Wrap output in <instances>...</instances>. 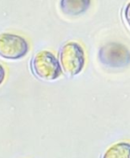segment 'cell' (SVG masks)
Masks as SVG:
<instances>
[{
  "label": "cell",
  "instance_id": "1",
  "mask_svg": "<svg viewBox=\"0 0 130 158\" xmlns=\"http://www.w3.org/2000/svg\"><path fill=\"white\" fill-rule=\"evenodd\" d=\"M61 66L69 75H76L82 72L86 64V55L83 47L75 41L65 44L59 52Z\"/></svg>",
  "mask_w": 130,
  "mask_h": 158
},
{
  "label": "cell",
  "instance_id": "2",
  "mask_svg": "<svg viewBox=\"0 0 130 158\" xmlns=\"http://www.w3.org/2000/svg\"><path fill=\"white\" fill-rule=\"evenodd\" d=\"M99 60L107 68L123 69L130 64V51L121 43L111 42L100 48Z\"/></svg>",
  "mask_w": 130,
  "mask_h": 158
},
{
  "label": "cell",
  "instance_id": "3",
  "mask_svg": "<svg viewBox=\"0 0 130 158\" xmlns=\"http://www.w3.org/2000/svg\"><path fill=\"white\" fill-rule=\"evenodd\" d=\"M35 74L44 80H55L61 74V67L55 55L47 50L38 52L32 61Z\"/></svg>",
  "mask_w": 130,
  "mask_h": 158
},
{
  "label": "cell",
  "instance_id": "4",
  "mask_svg": "<svg viewBox=\"0 0 130 158\" xmlns=\"http://www.w3.org/2000/svg\"><path fill=\"white\" fill-rule=\"evenodd\" d=\"M28 41L14 34H0V56L7 60H19L29 52Z\"/></svg>",
  "mask_w": 130,
  "mask_h": 158
},
{
  "label": "cell",
  "instance_id": "5",
  "mask_svg": "<svg viewBox=\"0 0 130 158\" xmlns=\"http://www.w3.org/2000/svg\"><path fill=\"white\" fill-rule=\"evenodd\" d=\"M91 0H60L59 8L63 14L76 17L84 14L90 7Z\"/></svg>",
  "mask_w": 130,
  "mask_h": 158
},
{
  "label": "cell",
  "instance_id": "6",
  "mask_svg": "<svg viewBox=\"0 0 130 158\" xmlns=\"http://www.w3.org/2000/svg\"><path fill=\"white\" fill-rule=\"evenodd\" d=\"M101 158H130V142L119 141L110 146Z\"/></svg>",
  "mask_w": 130,
  "mask_h": 158
},
{
  "label": "cell",
  "instance_id": "7",
  "mask_svg": "<svg viewBox=\"0 0 130 158\" xmlns=\"http://www.w3.org/2000/svg\"><path fill=\"white\" fill-rule=\"evenodd\" d=\"M124 19L126 23V24L130 28V2H128L124 10Z\"/></svg>",
  "mask_w": 130,
  "mask_h": 158
},
{
  "label": "cell",
  "instance_id": "8",
  "mask_svg": "<svg viewBox=\"0 0 130 158\" xmlns=\"http://www.w3.org/2000/svg\"><path fill=\"white\" fill-rule=\"evenodd\" d=\"M5 77H6L5 68L3 67V65L0 64V85H1L3 83V81L5 80Z\"/></svg>",
  "mask_w": 130,
  "mask_h": 158
}]
</instances>
